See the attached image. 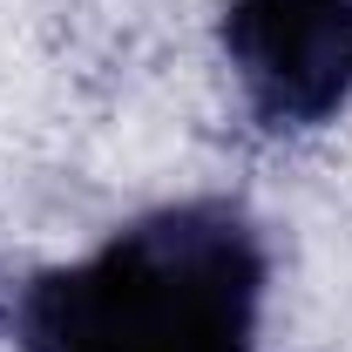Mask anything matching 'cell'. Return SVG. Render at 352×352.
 <instances>
[{"label": "cell", "mask_w": 352, "mask_h": 352, "mask_svg": "<svg viewBox=\"0 0 352 352\" xmlns=\"http://www.w3.org/2000/svg\"><path fill=\"white\" fill-rule=\"evenodd\" d=\"M258 230L230 204H176L41 271L14 332L28 352H258Z\"/></svg>", "instance_id": "obj_1"}, {"label": "cell", "mask_w": 352, "mask_h": 352, "mask_svg": "<svg viewBox=\"0 0 352 352\" xmlns=\"http://www.w3.org/2000/svg\"><path fill=\"white\" fill-rule=\"evenodd\" d=\"M223 54L264 129H311L352 102V0H230Z\"/></svg>", "instance_id": "obj_2"}]
</instances>
